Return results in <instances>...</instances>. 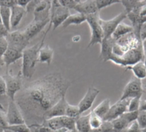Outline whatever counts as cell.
<instances>
[{"instance_id": "cell-1", "label": "cell", "mask_w": 146, "mask_h": 132, "mask_svg": "<svg viewBox=\"0 0 146 132\" xmlns=\"http://www.w3.org/2000/svg\"><path fill=\"white\" fill-rule=\"evenodd\" d=\"M71 82L60 72H52L34 80L15 95L18 106L27 126L42 125L44 116L55 104L66 95Z\"/></svg>"}, {"instance_id": "cell-2", "label": "cell", "mask_w": 146, "mask_h": 132, "mask_svg": "<svg viewBox=\"0 0 146 132\" xmlns=\"http://www.w3.org/2000/svg\"><path fill=\"white\" fill-rule=\"evenodd\" d=\"M44 35L41 41L38 42L34 46L27 47L22 52V67H21V75L26 79H31L35 72L36 64L38 61V52L44 46V41L45 38Z\"/></svg>"}, {"instance_id": "cell-3", "label": "cell", "mask_w": 146, "mask_h": 132, "mask_svg": "<svg viewBox=\"0 0 146 132\" xmlns=\"http://www.w3.org/2000/svg\"><path fill=\"white\" fill-rule=\"evenodd\" d=\"M145 59V52L143 47V42L138 44L135 47L132 48L121 57H116L114 54L110 58V61L121 67H130L135 64L144 61Z\"/></svg>"}, {"instance_id": "cell-4", "label": "cell", "mask_w": 146, "mask_h": 132, "mask_svg": "<svg viewBox=\"0 0 146 132\" xmlns=\"http://www.w3.org/2000/svg\"><path fill=\"white\" fill-rule=\"evenodd\" d=\"M86 16V22L88 23L91 29V40L88 47L97 44H101L104 40V33L100 24L101 17L99 16V13H95Z\"/></svg>"}, {"instance_id": "cell-5", "label": "cell", "mask_w": 146, "mask_h": 132, "mask_svg": "<svg viewBox=\"0 0 146 132\" xmlns=\"http://www.w3.org/2000/svg\"><path fill=\"white\" fill-rule=\"evenodd\" d=\"M69 9L62 6L59 1L50 2V27L52 25L55 30L59 26L66 21V19L70 15Z\"/></svg>"}, {"instance_id": "cell-6", "label": "cell", "mask_w": 146, "mask_h": 132, "mask_svg": "<svg viewBox=\"0 0 146 132\" xmlns=\"http://www.w3.org/2000/svg\"><path fill=\"white\" fill-rule=\"evenodd\" d=\"M21 72L20 71L17 75H12L8 70L5 73L4 80L6 82L7 92L6 96L11 101H15V95L21 90L22 88V76Z\"/></svg>"}, {"instance_id": "cell-7", "label": "cell", "mask_w": 146, "mask_h": 132, "mask_svg": "<svg viewBox=\"0 0 146 132\" xmlns=\"http://www.w3.org/2000/svg\"><path fill=\"white\" fill-rule=\"evenodd\" d=\"M143 84L142 81L133 76L125 86L120 101L131 100L133 98H141L143 95Z\"/></svg>"}, {"instance_id": "cell-8", "label": "cell", "mask_w": 146, "mask_h": 132, "mask_svg": "<svg viewBox=\"0 0 146 132\" xmlns=\"http://www.w3.org/2000/svg\"><path fill=\"white\" fill-rule=\"evenodd\" d=\"M42 125L48 127L53 131H57L61 129H66L68 131H71L75 129V119L68 118L67 116L56 117L44 120Z\"/></svg>"}, {"instance_id": "cell-9", "label": "cell", "mask_w": 146, "mask_h": 132, "mask_svg": "<svg viewBox=\"0 0 146 132\" xmlns=\"http://www.w3.org/2000/svg\"><path fill=\"white\" fill-rule=\"evenodd\" d=\"M5 39L7 40L8 46L16 49L20 52H23L27 47V45L30 41V40L27 38L22 31L18 30L9 32Z\"/></svg>"}, {"instance_id": "cell-10", "label": "cell", "mask_w": 146, "mask_h": 132, "mask_svg": "<svg viewBox=\"0 0 146 132\" xmlns=\"http://www.w3.org/2000/svg\"><path fill=\"white\" fill-rule=\"evenodd\" d=\"M126 18H127V13L125 11L121 12L119 15H117L114 18L110 19V20L105 21L101 18L100 24H101L103 33H104V39L110 38L112 36L113 33L115 32V30L116 29L117 26L120 23H121Z\"/></svg>"}, {"instance_id": "cell-11", "label": "cell", "mask_w": 146, "mask_h": 132, "mask_svg": "<svg viewBox=\"0 0 146 132\" xmlns=\"http://www.w3.org/2000/svg\"><path fill=\"white\" fill-rule=\"evenodd\" d=\"M6 114V119L9 124V125H22L26 124L25 120L23 119V116L15 102V101L9 100L8 104V109L5 113Z\"/></svg>"}, {"instance_id": "cell-12", "label": "cell", "mask_w": 146, "mask_h": 132, "mask_svg": "<svg viewBox=\"0 0 146 132\" xmlns=\"http://www.w3.org/2000/svg\"><path fill=\"white\" fill-rule=\"evenodd\" d=\"M99 93H100V90L93 86H91L88 88L86 94L81 99L80 103L77 105L81 115H82V113H84L85 112H86L92 108V107L97 96L99 94Z\"/></svg>"}, {"instance_id": "cell-13", "label": "cell", "mask_w": 146, "mask_h": 132, "mask_svg": "<svg viewBox=\"0 0 146 132\" xmlns=\"http://www.w3.org/2000/svg\"><path fill=\"white\" fill-rule=\"evenodd\" d=\"M129 101L130 100H125V101H120L119 100L117 102H115L113 106L110 107L108 113L103 119V120L112 122L113 120L122 116L125 113H127Z\"/></svg>"}, {"instance_id": "cell-14", "label": "cell", "mask_w": 146, "mask_h": 132, "mask_svg": "<svg viewBox=\"0 0 146 132\" xmlns=\"http://www.w3.org/2000/svg\"><path fill=\"white\" fill-rule=\"evenodd\" d=\"M33 21H47L50 15V2L39 1L36 9L33 11Z\"/></svg>"}, {"instance_id": "cell-15", "label": "cell", "mask_w": 146, "mask_h": 132, "mask_svg": "<svg viewBox=\"0 0 146 132\" xmlns=\"http://www.w3.org/2000/svg\"><path fill=\"white\" fill-rule=\"evenodd\" d=\"M49 21L50 20H47V21H33H33H31L22 32L28 40H31L32 38L38 34L43 30V28L48 24Z\"/></svg>"}, {"instance_id": "cell-16", "label": "cell", "mask_w": 146, "mask_h": 132, "mask_svg": "<svg viewBox=\"0 0 146 132\" xmlns=\"http://www.w3.org/2000/svg\"><path fill=\"white\" fill-rule=\"evenodd\" d=\"M68 101L66 100V97H62L60 101H58L55 106H53L49 111L48 113L45 114L44 116V120L49 119H52V118H56V117H62V116H65V111H66V107L68 105Z\"/></svg>"}, {"instance_id": "cell-17", "label": "cell", "mask_w": 146, "mask_h": 132, "mask_svg": "<svg viewBox=\"0 0 146 132\" xmlns=\"http://www.w3.org/2000/svg\"><path fill=\"white\" fill-rule=\"evenodd\" d=\"M115 42V40L112 37H110L109 39H104L102 43L100 44L101 50H100L99 58L104 62L110 61V58L113 54V46Z\"/></svg>"}, {"instance_id": "cell-18", "label": "cell", "mask_w": 146, "mask_h": 132, "mask_svg": "<svg viewBox=\"0 0 146 132\" xmlns=\"http://www.w3.org/2000/svg\"><path fill=\"white\" fill-rule=\"evenodd\" d=\"M74 9L77 11V13H80L85 15L99 13L95 1H79Z\"/></svg>"}, {"instance_id": "cell-19", "label": "cell", "mask_w": 146, "mask_h": 132, "mask_svg": "<svg viewBox=\"0 0 146 132\" xmlns=\"http://www.w3.org/2000/svg\"><path fill=\"white\" fill-rule=\"evenodd\" d=\"M22 52H20L16 49L8 46L5 52L3 53V55L2 57V60H3V64L8 67L11 64L22 58Z\"/></svg>"}, {"instance_id": "cell-20", "label": "cell", "mask_w": 146, "mask_h": 132, "mask_svg": "<svg viewBox=\"0 0 146 132\" xmlns=\"http://www.w3.org/2000/svg\"><path fill=\"white\" fill-rule=\"evenodd\" d=\"M11 9V16H10V27L15 28L16 27L21 19L23 18V16L25 15V14L27 13L26 9L23 7H21L19 5H15L13 7L10 8Z\"/></svg>"}, {"instance_id": "cell-21", "label": "cell", "mask_w": 146, "mask_h": 132, "mask_svg": "<svg viewBox=\"0 0 146 132\" xmlns=\"http://www.w3.org/2000/svg\"><path fill=\"white\" fill-rule=\"evenodd\" d=\"M53 55H54V50L51 47L48 46H43L38 52V61L50 65L53 59Z\"/></svg>"}, {"instance_id": "cell-22", "label": "cell", "mask_w": 146, "mask_h": 132, "mask_svg": "<svg viewBox=\"0 0 146 132\" xmlns=\"http://www.w3.org/2000/svg\"><path fill=\"white\" fill-rule=\"evenodd\" d=\"M90 113L87 115H80L75 119V129L79 132H91L92 129L89 123Z\"/></svg>"}, {"instance_id": "cell-23", "label": "cell", "mask_w": 146, "mask_h": 132, "mask_svg": "<svg viewBox=\"0 0 146 132\" xmlns=\"http://www.w3.org/2000/svg\"><path fill=\"white\" fill-rule=\"evenodd\" d=\"M86 21V16L80 13H75L70 15L66 21L62 24V28H66L70 25H80L83 22Z\"/></svg>"}, {"instance_id": "cell-24", "label": "cell", "mask_w": 146, "mask_h": 132, "mask_svg": "<svg viewBox=\"0 0 146 132\" xmlns=\"http://www.w3.org/2000/svg\"><path fill=\"white\" fill-rule=\"evenodd\" d=\"M133 32V27H132V25H128L124 22H121L117 26L116 29L115 30V32L113 33L111 37L115 40H117L121 39V37H123L128 34H131Z\"/></svg>"}, {"instance_id": "cell-25", "label": "cell", "mask_w": 146, "mask_h": 132, "mask_svg": "<svg viewBox=\"0 0 146 132\" xmlns=\"http://www.w3.org/2000/svg\"><path fill=\"white\" fill-rule=\"evenodd\" d=\"M129 70L133 72V74L134 75V77L141 81L146 78V68L144 61H140L133 66L126 68V70Z\"/></svg>"}, {"instance_id": "cell-26", "label": "cell", "mask_w": 146, "mask_h": 132, "mask_svg": "<svg viewBox=\"0 0 146 132\" xmlns=\"http://www.w3.org/2000/svg\"><path fill=\"white\" fill-rule=\"evenodd\" d=\"M110 107H111V105H110V99H105L100 104H98L92 110V112L96 115H98V117H100L101 119H104L106 116V114L108 113Z\"/></svg>"}, {"instance_id": "cell-27", "label": "cell", "mask_w": 146, "mask_h": 132, "mask_svg": "<svg viewBox=\"0 0 146 132\" xmlns=\"http://www.w3.org/2000/svg\"><path fill=\"white\" fill-rule=\"evenodd\" d=\"M10 16H11V9L8 7H0V17L1 22L9 32L10 30Z\"/></svg>"}, {"instance_id": "cell-28", "label": "cell", "mask_w": 146, "mask_h": 132, "mask_svg": "<svg viewBox=\"0 0 146 132\" xmlns=\"http://www.w3.org/2000/svg\"><path fill=\"white\" fill-rule=\"evenodd\" d=\"M111 123H112L114 132H121L130 125V124L127 122V120L124 118L123 115L121 116L120 118L113 120Z\"/></svg>"}, {"instance_id": "cell-29", "label": "cell", "mask_w": 146, "mask_h": 132, "mask_svg": "<svg viewBox=\"0 0 146 132\" xmlns=\"http://www.w3.org/2000/svg\"><path fill=\"white\" fill-rule=\"evenodd\" d=\"M120 3L125 7V12L127 14L134 9H139L145 1H120Z\"/></svg>"}, {"instance_id": "cell-30", "label": "cell", "mask_w": 146, "mask_h": 132, "mask_svg": "<svg viewBox=\"0 0 146 132\" xmlns=\"http://www.w3.org/2000/svg\"><path fill=\"white\" fill-rule=\"evenodd\" d=\"M89 123H90V126L92 131H96L98 129H99L101 127V125L104 123L103 119H101L100 117H98V115H96L92 111L90 113V119H89Z\"/></svg>"}, {"instance_id": "cell-31", "label": "cell", "mask_w": 146, "mask_h": 132, "mask_svg": "<svg viewBox=\"0 0 146 132\" xmlns=\"http://www.w3.org/2000/svg\"><path fill=\"white\" fill-rule=\"evenodd\" d=\"M80 115L81 114L80 113V109L78 106H74V105H70L69 103H68L66 111H65V116L74 119H77Z\"/></svg>"}, {"instance_id": "cell-32", "label": "cell", "mask_w": 146, "mask_h": 132, "mask_svg": "<svg viewBox=\"0 0 146 132\" xmlns=\"http://www.w3.org/2000/svg\"><path fill=\"white\" fill-rule=\"evenodd\" d=\"M140 103H141V98H133V99H131L129 101L127 112H129V113H132V112H139Z\"/></svg>"}, {"instance_id": "cell-33", "label": "cell", "mask_w": 146, "mask_h": 132, "mask_svg": "<svg viewBox=\"0 0 146 132\" xmlns=\"http://www.w3.org/2000/svg\"><path fill=\"white\" fill-rule=\"evenodd\" d=\"M6 130H9L14 132H33V130H31L26 124L9 125Z\"/></svg>"}, {"instance_id": "cell-34", "label": "cell", "mask_w": 146, "mask_h": 132, "mask_svg": "<svg viewBox=\"0 0 146 132\" xmlns=\"http://www.w3.org/2000/svg\"><path fill=\"white\" fill-rule=\"evenodd\" d=\"M95 2H96V5H97L98 12L101 9H103L104 8H106V7H109L110 5H113V4L120 3V1H112V0H106V1L100 0V1H95Z\"/></svg>"}, {"instance_id": "cell-35", "label": "cell", "mask_w": 146, "mask_h": 132, "mask_svg": "<svg viewBox=\"0 0 146 132\" xmlns=\"http://www.w3.org/2000/svg\"><path fill=\"white\" fill-rule=\"evenodd\" d=\"M91 132H114L112 123L110 121H104L101 127L96 131H92Z\"/></svg>"}, {"instance_id": "cell-36", "label": "cell", "mask_w": 146, "mask_h": 132, "mask_svg": "<svg viewBox=\"0 0 146 132\" xmlns=\"http://www.w3.org/2000/svg\"><path fill=\"white\" fill-rule=\"evenodd\" d=\"M8 126L9 124L6 119V114L3 111L0 110V132H4Z\"/></svg>"}, {"instance_id": "cell-37", "label": "cell", "mask_w": 146, "mask_h": 132, "mask_svg": "<svg viewBox=\"0 0 146 132\" xmlns=\"http://www.w3.org/2000/svg\"><path fill=\"white\" fill-rule=\"evenodd\" d=\"M60 4L63 7H65L66 9H74L75 6L78 4L79 1H74V0H62V1H59Z\"/></svg>"}, {"instance_id": "cell-38", "label": "cell", "mask_w": 146, "mask_h": 132, "mask_svg": "<svg viewBox=\"0 0 146 132\" xmlns=\"http://www.w3.org/2000/svg\"><path fill=\"white\" fill-rule=\"evenodd\" d=\"M137 122L141 128V130L146 128V111L145 112H139V117Z\"/></svg>"}, {"instance_id": "cell-39", "label": "cell", "mask_w": 146, "mask_h": 132, "mask_svg": "<svg viewBox=\"0 0 146 132\" xmlns=\"http://www.w3.org/2000/svg\"><path fill=\"white\" fill-rule=\"evenodd\" d=\"M121 132H142V130L139 127L138 122L135 121V122L132 123L127 128H126L124 131H122Z\"/></svg>"}, {"instance_id": "cell-40", "label": "cell", "mask_w": 146, "mask_h": 132, "mask_svg": "<svg viewBox=\"0 0 146 132\" xmlns=\"http://www.w3.org/2000/svg\"><path fill=\"white\" fill-rule=\"evenodd\" d=\"M6 92H7V87H6L5 80L2 76H0V98L6 96Z\"/></svg>"}, {"instance_id": "cell-41", "label": "cell", "mask_w": 146, "mask_h": 132, "mask_svg": "<svg viewBox=\"0 0 146 132\" xmlns=\"http://www.w3.org/2000/svg\"><path fill=\"white\" fill-rule=\"evenodd\" d=\"M38 3H39L38 0H37V1H29L28 4H27V7L25 8L27 13H33V11H34V9H36L37 5L38 4Z\"/></svg>"}, {"instance_id": "cell-42", "label": "cell", "mask_w": 146, "mask_h": 132, "mask_svg": "<svg viewBox=\"0 0 146 132\" xmlns=\"http://www.w3.org/2000/svg\"><path fill=\"white\" fill-rule=\"evenodd\" d=\"M8 47V43L5 38H0V58H2L3 53Z\"/></svg>"}, {"instance_id": "cell-43", "label": "cell", "mask_w": 146, "mask_h": 132, "mask_svg": "<svg viewBox=\"0 0 146 132\" xmlns=\"http://www.w3.org/2000/svg\"><path fill=\"white\" fill-rule=\"evenodd\" d=\"M139 37L142 41H145L146 40V22L144 23L141 27V29L139 32Z\"/></svg>"}, {"instance_id": "cell-44", "label": "cell", "mask_w": 146, "mask_h": 132, "mask_svg": "<svg viewBox=\"0 0 146 132\" xmlns=\"http://www.w3.org/2000/svg\"><path fill=\"white\" fill-rule=\"evenodd\" d=\"M9 32L7 30V28L3 26L2 22H0V38H5Z\"/></svg>"}, {"instance_id": "cell-45", "label": "cell", "mask_w": 146, "mask_h": 132, "mask_svg": "<svg viewBox=\"0 0 146 132\" xmlns=\"http://www.w3.org/2000/svg\"><path fill=\"white\" fill-rule=\"evenodd\" d=\"M29 1L27 0H16V4L21 6V7H23V8H26L27 5L28 4Z\"/></svg>"}, {"instance_id": "cell-46", "label": "cell", "mask_w": 146, "mask_h": 132, "mask_svg": "<svg viewBox=\"0 0 146 132\" xmlns=\"http://www.w3.org/2000/svg\"><path fill=\"white\" fill-rule=\"evenodd\" d=\"M146 111V100L142 101L140 103V107H139V112H145Z\"/></svg>"}, {"instance_id": "cell-47", "label": "cell", "mask_w": 146, "mask_h": 132, "mask_svg": "<svg viewBox=\"0 0 146 132\" xmlns=\"http://www.w3.org/2000/svg\"><path fill=\"white\" fill-rule=\"evenodd\" d=\"M72 40H73L74 42H79V41L80 40V35H75V36H74V37L72 38Z\"/></svg>"}, {"instance_id": "cell-48", "label": "cell", "mask_w": 146, "mask_h": 132, "mask_svg": "<svg viewBox=\"0 0 146 132\" xmlns=\"http://www.w3.org/2000/svg\"><path fill=\"white\" fill-rule=\"evenodd\" d=\"M143 47H144V52L145 54H146V40L145 41H143Z\"/></svg>"}, {"instance_id": "cell-49", "label": "cell", "mask_w": 146, "mask_h": 132, "mask_svg": "<svg viewBox=\"0 0 146 132\" xmlns=\"http://www.w3.org/2000/svg\"><path fill=\"white\" fill-rule=\"evenodd\" d=\"M67 132H79L76 129H74V130H71V131H68Z\"/></svg>"}, {"instance_id": "cell-50", "label": "cell", "mask_w": 146, "mask_h": 132, "mask_svg": "<svg viewBox=\"0 0 146 132\" xmlns=\"http://www.w3.org/2000/svg\"><path fill=\"white\" fill-rule=\"evenodd\" d=\"M0 110H1V111H3V112H4V108L3 107V106H2V104H1V103H0Z\"/></svg>"}, {"instance_id": "cell-51", "label": "cell", "mask_w": 146, "mask_h": 132, "mask_svg": "<svg viewBox=\"0 0 146 132\" xmlns=\"http://www.w3.org/2000/svg\"><path fill=\"white\" fill-rule=\"evenodd\" d=\"M144 63H145V68H146V54H145V59H144Z\"/></svg>"}, {"instance_id": "cell-52", "label": "cell", "mask_w": 146, "mask_h": 132, "mask_svg": "<svg viewBox=\"0 0 146 132\" xmlns=\"http://www.w3.org/2000/svg\"><path fill=\"white\" fill-rule=\"evenodd\" d=\"M4 132H14L12 131H9V130H4Z\"/></svg>"}, {"instance_id": "cell-53", "label": "cell", "mask_w": 146, "mask_h": 132, "mask_svg": "<svg viewBox=\"0 0 146 132\" xmlns=\"http://www.w3.org/2000/svg\"><path fill=\"white\" fill-rule=\"evenodd\" d=\"M142 132H146V128L145 129H143V130H142Z\"/></svg>"}, {"instance_id": "cell-54", "label": "cell", "mask_w": 146, "mask_h": 132, "mask_svg": "<svg viewBox=\"0 0 146 132\" xmlns=\"http://www.w3.org/2000/svg\"><path fill=\"white\" fill-rule=\"evenodd\" d=\"M145 89H146V82H145Z\"/></svg>"}]
</instances>
